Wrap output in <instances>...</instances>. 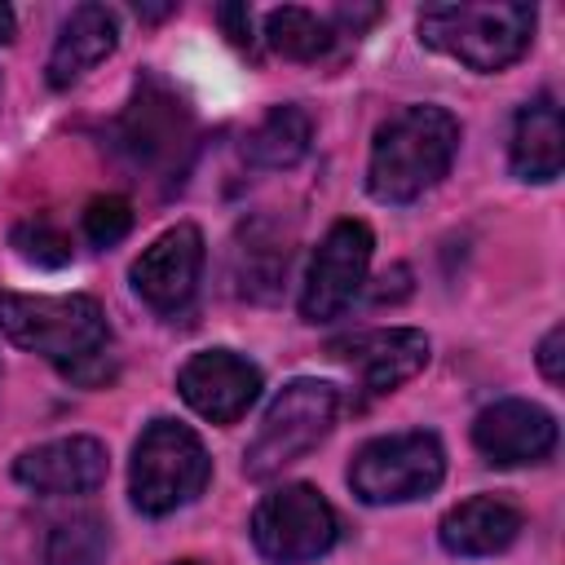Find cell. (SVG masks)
I'll return each mask as SVG.
<instances>
[{"instance_id": "6da1fadb", "label": "cell", "mask_w": 565, "mask_h": 565, "mask_svg": "<svg viewBox=\"0 0 565 565\" xmlns=\"http://www.w3.org/2000/svg\"><path fill=\"white\" fill-rule=\"evenodd\" d=\"M0 335L26 353H40L84 388L110 380V327L93 296L0 291Z\"/></svg>"}, {"instance_id": "7a4b0ae2", "label": "cell", "mask_w": 565, "mask_h": 565, "mask_svg": "<svg viewBox=\"0 0 565 565\" xmlns=\"http://www.w3.org/2000/svg\"><path fill=\"white\" fill-rule=\"evenodd\" d=\"M459 119L446 106L415 102L393 110L375 137H371V159H366V190L375 203L402 207L428 194L455 163L459 154Z\"/></svg>"}, {"instance_id": "3957f363", "label": "cell", "mask_w": 565, "mask_h": 565, "mask_svg": "<svg viewBox=\"0 0 565 565\" xmlns=\"http://www.w3.org/2000/svg\"><path fill=\"white\" fill-rule=\"evenodd\" d=\"M534 22V4H424L415 13V31L428 49L481 75L512 66L530 49Z\"/></svg>"}, {"instance_id": "277c9868", "label": "cell", "mask_w": 565, "mask_h": 565, "mask_svg": "<svg viewBox=\"0 0 565 565\" xmlns=\"http://www.w3.org/2000/svg\"><path fill=\"white\" fill-rule=\"evenodd\" d=\"M335 419H340V388L331 380H313V375L287 380L265 406L256 437L243 450V472L252 481L278 477L282 468L305 459L313 446H322Z\"/></svg>"}, {"instance_id": "5b68a950", "label": "cell", "mask_w": 565, "mask_h": 565, "mask_svg": "<svg viewBox=\"0 0 565 565\" xmlns=\"http://www.w3.org/2000/svg\"><path fill=\"white\" fill-rule=\"evenodd\" d=\"M212 481V459L194 428L181 419H150L132 446L128 499L146 516H168L194 503Z\"/></svg>"}, {"instance_id": "8992f818", "label": "cell", "mask_w": 565, "mask_h": 565, "mask_svg": "<svg viewBox=\"0 0 565 565\" xmlns=\"http://www.w3.org/2000/svg\"><path fill=\"white\" fill-rule=\"evenodd\" d=\"M441 477H446V450L441 437L428 428L371 437L349 459V490L371 508L424 499L441 486Z\"/></svg>"}, {"instance_id": "52a82bcc", "label": "cell", "mask_w": 565, "mask_h": 565, "mask_svg": "<svg viewBox=\"0 0 565 565\" xmlns=\"http://www.w3.org/2000/svg\"><path fill=\"white\" fill-rule=\"evenodd\" d=\"M340 539L335 508L322 499V490L291 481L269 490L252 512V543L274 565H309L327 556Z\"/></svg>"}, {"instance_id": "ba28073f", "label": "cell", "mask_w": 565, "mask_h": 565, "mask_svg": "<svg viewBox=\"0 0 565 565\" xmlns=\"http://www.w3.org/2000/svg\"><path fill=\"white\" fill-rule=\"evenodd\" d=\"M115 137H119V150L146 168V172H185V159H190V146H194V124H190V110L185 102L163 88L159 79H141L132 102L124 106L119 124H115Z\"/></svg>"}, {"instance_id": "9c48e42d", "label": "cell", "mask_w": 565, "mask_h": 565, "mask_svg": "<svg viewBox=\"0 0 565 565\" xmlns=\"http://www.w3.org/2000/svg\"><path fill=\"white\" fill-rule=\"evenodd\" d=\"M371 252H375V234L366 221H335L322 243L309 256L305 269V287H300V318L305 322H335L366 287V269H371Z\"/></svg>"}, {"instance_id": "30bf717a", "label": "cell", "mask_w": 565, "mask_h": 565, "mask_svg": "<svg viewBox=\"0 0 565 565\" xmlns=\"http://www.w3.org/2000/svg\"><path fill=\"white\" fill-rule=\"evenodd\" d=\"M177 393L207 424H234L260 397V366L234 349H199L181 362Z\"/></svg>"}, {"instance_id": "8fae6325", "label": "cell", "mask_w": 565, "mask_h": 565, "mask_svg": "<svg viewBox=\"0 0 565 565\" xmlns=\"http://www.w3.org/2000/svg\"><path fill=\"white\" fill-rule=\"evenodd\" d=\"M199 274H203V234L190 221L163 230L150 247H141V256L128 269L132 291L154 313H181L199 291Z\"/></svg>"}, {"instance_id": "7c38bea8", "label": "cell", "mask_w": 565, "mask_h": 565, "mask_svg": "<svg viewBox=\"0 0 565 565\" xmlns=\"http://www.w3.org/2000/svg\"><path fill=\"white\" fill-rule=\"evenodd\" d=\"M106 472H110L106 446L84 433L40 441L13 459V481L26 486L31 494H49V499L93 494L106 486Z\"/></svg>"}, {"instance_id": "4fadbf2b", "label": "cell", "mask_w": 565, "mask_h": 565, "mask_svg": "<svg viewBox=\"0 0 565 565\" xmlns=\"http://www.w3.org/2000/svg\"><path fill=\"white\" fill-rule=\"evenodd\" d=\"M472 446L486 455V463H499V468L539 463L556 450V415L525 397H499L477 411Z\"/></svg>"}, {"instance_id": "5bb4252c", "label": "cell", "mask_w": 565, "mask_h": 565, "mask_svg": "<svg viewBox=\"0 0 565 565\" xmlns=\"http://www.w3.org/2000/svg\"><path fill=\"white\" fill-rule=\"evenodd\" d=\"M331 358L349 362L362 375V388L380 397L415 380L428 366L433 344L415 327H375V331H353L344 340H331Z\"/></svg>"}, {"instance_id": "9a60e30c", "label": "cell", "mask_w": 565, "mask_h": 565, "mask_svg": "<svg viewBox=\"0 0 565 565\" xmlns=\"http://www.w3.org/2000/svg\"><path fill=\"white\" fill-rule=\"evenodd\" d=\"M119 44V18L115 9L106 4H75L62 26H57V40L49 49V62H44V79L49 88H71L79 84L93 66H102Z\"/></svg>"}, {"instance_id": "2e32d148", "label": "cell", "mask_w": 565, "mask_h": 565, "mask_svg": "<svg viewBox=\"0 0 565 565\" xmlns=\"http://www.w3.org/2000/svg\"><path fill=\"white\" fill-rule=\"evenodd\" d=\"M521 525H525V516H521V508L512 499H503V494H472V499L455 503L441 516L437 539H441V547L450 556L472 561V556H499V552H508L516 543Z\"/></svg>"}, {"instance_id": "e0dca14e", "label": "cell", "mask_w": 565, "mask_h": 565, "mask_svg": "<svg viewBox=\"0 0 565 565\" xmlns=\"http://www.w3.org/2000/svg\"><path fill=\"white\" fill-rule=\"evenodd\" d=\"M508 163L512 177L521 181H556L561 163H565V124H561V106L552 93L530 97L516 119H512V141H508Z\"/></svg>"}, {"instance_id": "ac0fdd59", "label": "cell", "mask_w": 565, "mask_h": 565, "mask_svg": "<svg viewBox=\"0 0 565 565\" xmlns=\"http://www.w3.org/2000/svg\"><path fill=\"white\" fill-rule=\"evenodd\" d=\"M309 141H313V124L300 106L282 102L274 106L252 132H247V159L256 168H269V172H282V168H296L305 154H309Z\"/></svg>"}, {"instance_id": "d6986e66", "label": "cell", "mask_w": 565, "mask_h": 565, "mask_svg": "<svg viewBox=\"0 0 565 565\" xmlns=\"http://www.w3.org/2000/svg\"><path fill=\"white\" fill-rule=\"evenodd\" d=\"M265 40L287 62H318L335 44V22L331 18H318L313 9L282 4V9H269L265 13Z\"/></svg>"}, {"instance_id": "ffe728a7", "label": "cell", "mask_w": 565, "mask_h": 565, "mask_svg": "<svg viewBox=\"0 0 565 565\" xmlns=\"http://www.w3.org/2000/svg\"><path fill=\"white\" fill-rule=\"evenodd\" d=\"M287 274V247L278 238H265V225H243L234 247V278L238 291L252 300H269Z\"/></svg>"}, {"instance_id": "44dd1931", "label": "cell", "mask_w": 565, "mask_h": 565, "mask_svg": "<svg viewBox=\"0 0 565 565\" xmlns=\"http://www.w3.org/2000/svg\"><path fill=\"white\" fill-rule=\"evenodd\" d=\"M106 547H110L106 521L93 516V512H79V516H66L49 530L44 565H102Z\"/></svg>"}, {"instance_id": "7402d4cb", "label": "cell", "mask_w": 565, "mask_h": 565, "mask_svg": "<svg viewBox=\"0 0 565 565\" xmlns=\"http://www.w3.org/2000/svg\"><path fill=\"white\" fill-rule=\"evenodd\" d=\"M9 243H13V252H18L26 265H40V269H62V265H71V256H75L71 234L57 230V225L44 221V216H31V221L13 225Z\"/></svg>"}, {"instance_id": "603a6c76", "label": "cell", "mask_w": 565, "mask_h": 565, "mask_svg": "<svg viewBox=\"0 0 565 565\" xmlns=\"http://www.w3.org/2000/svg\"><path fill=\"white\" fill-rule=\"evenodd\" d=\"M132 230V207L124 194H97L84 207V238L93 247H115Z\"/></svg>"}, {"instance_id": "cb8c5ba5", "label": "cell", "mask_w": 565, "mask_h": 565, "mask_svg": "<svg viewBox=\"0 0 565 565\" xmlns=\"http://www.w3.org/2000/svg\"><path fill=\"white\" fill-rule=\"evenodd\" d=\"M561 344H565V327L556 322L543 340H539V353H534V362H539V371H543V380L547 384H561L565 380V366H561Z\"/></svg>"}, {"instance_id": "d4e9b609", "label": "cell", "mask_w": 565, "mask_h": 565, "mask_svg": "<svg viewBox=\"0 0 565 565\" xmlns=\"http://www.w3.org/2000/svg\"><path fill=\"white\" fill-rule=\"evenodd\" d=\"M216 22L225 26L230 44L252 49V9H247V4H221V9H216Z\"/></svg>"}, {"instance_id": "484cf974", "label": "cell", "mask_w": 565, "mask_h": 565, "mask_svg": "<svg viewBox=\"0 0 565 565\" xmlns=\"http://www.w3.org/2000/svg\"><path fill=\"white\" fill-rule=\"evenodd\" d=\"M402 296H411V269H406V265H393V269L380 274V287L371 291V300H375V305H384V300L393 305V300H402Z\"/></svg>"}, {"instance_id": "4316f807", "label": "cell", "mask_w": 565, "mask_h": 565, "mask_svg": "<svg viewBox=\"0 0 565 565\" xmlns=\"http://www.w3.org/2000/svg\"><path fill=\"white\" fill-rule=\"evenodd\" d=\"M13 35H18V18H13L9 4H0V44H9Z\"/></svg>"}, {"instance_id": "83f0119b", "label": "cell", "mask_w": 565, "mask_h": 565, "mask_svg": "<svg viewBox=\"0 0 565 565\" xmlns=\"http://www.w3.org/2000/svg\"><path fill=\"white\" fill-rule=\"evenodd\" d=\"M172 9H177V4H137V13H141V18H168Z\"/></svg>"}, {"instance_id": "f1b7e54d", "label": "cell", "mask_w": 565, "mask_h": 565, "mask_svg": "<svg viewBox=\"0 0 565 565\" xmlns=\"http://www.w3.org/2000/svg\"><path fill=\"white\" fill-rule=\"evenodd\" d=\"M177 565H194V561H177Z\"/></svg>"}]
</instances>
